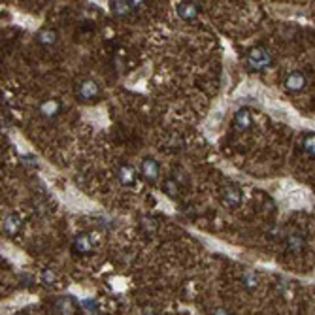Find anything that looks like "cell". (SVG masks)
<instances>
[{"instance_id": "obj_3", "label": "cell", "mask_w": 315, "mask_h": 315, "mask_svg": "<svg viewBox=\"0 0 315 315\" xmlns=\"http://www.w3.org/2000/svg\"><path fill=\"white\" fill-rule=\"evenodd\" d=\"M221 200L229 208H238L242 204V189L234 183H227L225 187H221Z\"/></svg>"}, {"instance_id": "obj_13", "label": "cell", "mask_w": 315, "mask_h": 315, "mask_svg": "<svg viewBox=\"0 0 315 315\" xmlns=\"http://www.w3.org/2000/svg\"><path fill=\"white\" fill-rule=\"evenodd\" d=\"M285 248L291 253H302L306 249V240L302 238V234L298 232H291L285 236Z\"/></svg>"}, {"instance_id": "obj_5", "label": "cell", "mask_w": 315, "mask_h": 315, "mask_svg": "<svg viewBox=\"0 0 315 315\" xmlns=\"http://www.w3.org/2000/svg\"><path fill=\"white\" fill-rule=\"evenodd\" d=\"M61 110H63V104L59 102L57 98H48L44 100L38 108V114L46 119V121H53L61 115Z\"/></svg>"}, {"instance_id": "obj_21", "label": "cell", "mask_w": 315, "mask_h": 315, "mask_svg": "<svg viewBox=\"0 0 315 315\" xmlns=\"http://www.w3.org/2000/svg\"><path fill=\"white\" fill-rule=\"evenodd\" d=\"M79 308H83L87 314H95L96 302L93 300V298H89V300H81V302H79Z\"/></svg>"}, {"instance_id": "obj_9", "label": "cell", "mask_w": 315, "mask_h": 315, "mask_svg": "<svg viewBox=\"0 0 315 315\" xmlns=\"http://www.w3.org/2000/svg\"><path fill=\"white\" fill-rule=\"evenodd\" d=\"M306 83H308V79H306V76L302 72H291L285 77V81H283V85H285V89L289 93H300L306 87Z\"/></svg>"}, {"instance_id": "obj_16", "label": "cell", "mask_w": 315, "mask_h": 315, "mask_svg": "<svg viewBox=\"0 0 315 315\" xmlns=\"http://www.w3.org/2000/svg\"><path fill=\"white\" fill-rule=\"evenodd\" d=\"M163 191L166 196L178 198V196H180V185H178V182H176L174 178H166L163 182Z\"/></svg>"}, {"instance_id": "obj_18", "label": "cell", "mask_w": 315, "mask_h": 315, "mask_svg": "<svg viewBox=\"0 0 315 315\" xmlns=\"http://www.w3.org/2000/svg\"><path fill=\"white\" fill-rule=\"evenodd\" d=\"M302 147L304 151L310 155V157H315V132H310L304 136V142H302Z\"/></svg>"}, {"instance_id": "obj_2", "label": "cell", "mask_w": 315, "mask_h": 315, "mask_svg": "<svg viewBox=\"0 0 315 315\" xmlns=\"http://www.w3.org/2000/svg\"><path fill=\"white\" fill-rule=\"evenodd\" d=\"M76 96L77 100H81V102H95L96 98L100 96V85L96 83L95 79H83V81H79L76 85Z\"/></svg>"}, {"instance_id": "obj_20", "label": "cell", "mask_w": 315, "mask_h": 315, "mask_svg": "<svg viewBox=\"0 0 315 315\" xmlns=\"http://www.w3.org/2000/svg\"><path fill=\"white\" fill-rule=\"evenodd\" d=\"M40 279H42V283H44V285L49 287L57 281V274H55L53 270H44V272H42V276H40Z\"/></svg>"}, {"instance_id": "obj_6", "label": "cell", "mask_w": 315, "mask_h": 315, "mask_svg": "<svg viewBox=\"0 0 315 315\" xmlns=\"http://www.w3.org/2000/svg\"><path fill=\"white\" fill-rule=\"evenodd\" d=\"M72 251L79 255V257H87V255H91L93 253V240L89 234L85 232H81V234H77L74 242H72Z\"/></svg>"}, {"instance_id": "obj_22", "label": "cell", "mask_w": 315, "mask_h": 315, "mask_svg": "<svg viewBox=\"0 0 315 315\" xmlns=\"http://www.w3.org/2000/svg\"><path fill=\"white\" fill-rule=\"evenodd\" d=\"M128 2H130L132 10H140V8H143V6H145V2H147V0H128Z\"/></svg>"}, {"instance_id": "obj_12", "label": "cell", "mask_w": 315, "mask_h": 315, "mask_svg": "<svg viewBox=\"0 0 315 315\" xmlns=\"http://www.w3.org/2000/svg\"><path fill=\"white\" fill-rule=\"evenodd\" d=\"M77 306L79 304H77L72 296H61V298L55 300L53 310H55L57 314H76Z\"/></svg>"}, {"instance_id": "obj_10", "label": "cell", "mask_w": 315, "mask_h": 315, "mask_svg": "<svg viewBox=\"0 0 315 315\" xmlns=\"http://www.w3.org/2000/svg\"><path fill=\"white\" fill-rule=\"evenodd\" d=\"M36 42H38L42 48L46 49H51L57 46L59 42V34L55 29H40L36 32Z\"/></svg>"}, {"instance_id": "obj_1", "label": "cell", "mask_w": 315, "mask_h": 315, "mask_svg": "<svg viewBox=\"0 0 315 315\" xmlns=\"http://www.w3.org/2000/svg\"><path fill=\"white\" fill-rule=\"evenodd\" d=\"M272 55L264 48H253L248 53V66L253 72H264L266 68L272 66Z\"/></svg>"}, {"instance_id": "obj_23", "label": "cell", "mask_w": 315, "mask_h": 315, "mask_svg": "<svg viewBox=\"0 0 315 315\" xmlns=\"http://www.w3.org/2000/svg\"><path fill=\"white\" fill-rule=\"evenodd\" d=\"M213 314H219V315H225V314H229V312H227V310H225V308H217V310H215V312H213Z\"/></svg>"}, {"instance_id": "obj_8", "label": "cell", "mask_w": 315, "mask_h": 315, "mask_svg": "<svg viewBox=\"0 0 315 315\" xmlns=\"http://www.w3.org/2000/svg\"><path fill=\"white\" fill-rule=\"evenodd\" d=\"M176 11H178L180 19L183 21H194L198 17V6H196V2H192V0H182V2L176 6Z\"/></svg>"}, {"instance_id": "obj_17", "label": "cell", "mask_w": 315, "mask_h": 315, "mask_svg": "<svg viewBox=\"0 0 315 315\" xmlns=\"http://www.w3.org/2000/svg\"><path fill=\"white\" fill-rule=\"evenodd\" d=\"M242 283H244V287H246L248 291H253L258 283L257 274H255V272H251V270H248V272L244 274V277H242Z\"/></svg>"}, {"instance_id": "obj_11", "label": "cell", "mask_w": 315, "mask_h": 315, "mask_svg": "<svg viewBox=\"0 0 315 315\" xmlns=\"http://www.w3.org/2000/svg\"><path fill=\"white\" fill-rule=\"evenodd\" d=\"M117 180L123 187H134L136 185V170L130 164H123L117 170Z\"/></svg>"}, {"instance_id": "obj_24", "label": "cell", "mask_w": 315, "mask_h": 315, "mask_svg": "<svg viewBox=\"0 0 315 315\" xmlns=\"http://www.w3.org/2000/svg\"><path fill=\"white\" fill-rule=\"evenodd\" d=\"M192 2H196V0H192Z\"/></svg>"}, {"instance_id": "obj_14", "label": "cell", "mask_w": 315, "mask_h": 315, "mask_svg": "<svg viewBox=\"0 0 315 315\" xmlns=\"http://www.w3.org/2000/svg\"><path fill=\"white\" fill-rule=\"evenodd\" d=\"M234 125H236L238 130H248V128H251V125H253V115H251V112L246 110V108L238 110V112L234 114Z\"/></svg>"}, {"instance_id": "obj_7", "label": "cell", "mask_w": 315, "mask_h": 315, "mask_svg": "<svg viewBox=\"0 0 315 315\" xmlns=\"http://www.w3.org/2000/svg\"><path fill=\"white\" fill-rule=\"evenodd\" d=\"M23 229V219H21L17 213H10V215H6L4 221H2V232L6 234V236H17Z\"/></svg>"}, {"instance_id": "obj_15", "label": "cell", "mask_w": 315, "mask_h": 315, "mask_svg": "<svg viewBox=\"0 0 315 315\" xmlns=\"http://www.w3.org/2000/svg\"><path fill=\"white\" fill-rule=\"evenodd\" d=\"M110 10L115 17H128L132 13V6L128 0H112L110 2Z\"/></svg>"}, {"instance_id": "obj_19", "label": "cell", "mask_w": 315, "mask_h": 315, "mask_svg": "<svg viewBox=\"0 0 315 315\" xmlns=\"http://www.w3.org/2000/svg\"><path fill=\"white\" fill-rule=\"evenodd\" d=\"M142 229H143V232H145L147 236H153V234L157 232V223H155V219L145 217V219L142 221Z\"/></svg>"}, {"instance_id": "obj_4", "label": "cell", "mask_w": 315, "mask_h": 315, "mask_svg": "<svg viewBox=\"0 0 315 315\" xmlns=\"http://www.w3.org/2000/svg\"><path fill=\"white\" fill-rule=\"evenodd\" d=\"M140 172H142V178L147 183H155L161 180V166L155 159H143L142 166H140Z\"/></svg>"}]
</instances>
